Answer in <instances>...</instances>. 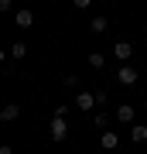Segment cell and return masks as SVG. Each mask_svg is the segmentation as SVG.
Here are the masks:
<instances>
[{
    "label": "cell",
    "mask_w": 147,
    "mask_h": 154,
    "mask_svg": "<svg viewBox=\"0 0 147 154\" xmlns=\"http://www.w3.org/2000/svg\"><path fill=\"white\" fill-rule=\"evenodd\" d=\"M96 106V93H79L75 96V110H93Z\"/></svg>",
    "instance_id": "3"
},
{
    "label": "cell",
    "mask_w": 147,
    "mask_h": 154,
    "mask_svg": "<svg viewBox=\"0 0 147 154\" xmlns=\"http://www.w3.org/2000/svg\"><path fill=\"white\" fill-rule=\"evenodd\" d=\"M65 137H69L65 116H55V120H51V140H65Z\"/></svg>",
    "instance_id": "2"
},
{
    "label": "cell",
    "mask_w": 147,
    "mask_h": 154,
    "mask_svg": "<svg viewBox=\"0 0 147 154\" xmlns=\"http://www.w3.org/2000/svg\"><path fill=\"white\" fill-rule=\"evenodd\" d=\"M72 4H75V7H89L93 0H72Z\"/></svg>",
    "instance_id": "16"
},
{
    "label": "cell",
    "mask_w": 147,
    "mask_h": 154,
    "mask_svg": "<svg viewBox=\"0 0 147 154\" xmlns=\"http://www.w3.org/2000/svg\"><path fill=\"white\" fill-rule=\"evenodd\" d=\"M109 28V21H106V17H93V21H89V31H96V34H103Z\"/></svg>",
    "instance_id": "9"
},
{
    "label": "cell",
    "mask_w": 147,
    "mask_h": 154,
    "mask_svg": "<svg viewBox=\"0 0 147 154\" xmlns=\"http://www.w3.org/2000/svg\"><path fill=\"white\" fill-rule=\"evenodd\" d=\"M144 106H147V99H144Z\"/></svg>",
    "instance_id": "18"
},
{
    "label": "cell",
    "mask_w": 147,
    "mask_h": 154,
    "mask_svg": "<svg viewBox=\"0 0 147 154\" xmlns=\"http://www.w3.org/2000/svg\"><path fill=\"white\" fill-rule=\"evenodd\" d=\"M137 79H140V75H137V69H133V65H123L120 72H116V82H120V86H133Z\"/></svg>",
    "instance_id": "1"
},
{
    "label": "cell",
    "mask_w": 147,
    "mask_h": 154,
    "mask_svg": "<svg viewBox=\"0 0 147 154\" xmlns=\"http://www.w3.org/2000/svg\"><path fill=\"white\" fill-rule=\"evenodd\" d=\"M0 154H14V151H11V147H7V144H4V147H0Z\"/></svg>",
    "instance_id": "17"
},
{
    "label": "cell",
    "mask_w": 147,
    "mask_h": 154,
    "mask_svg": "<svg viewBox=\"0 0 147 154\" xmlns=\"http://www.w3.org/2000/svg\"><path fill=\"white\" fill-rule=\"evenodd\" d=\"M116 120H120V123H133V106H130V103L116 106Z\"/></svg>",
    "instance_id": "5"
},
{
    "label": "cell",
    "mask_w": 147,
    "mask_h": 154,
    "mask_svg": "<svg viewBox=\"0 0 147 154\" xmlns=\"http://www.w3.org/2000/svg\"><path fill=\"white\" fill-rule=\"evenodd\" d=\"M113 55L120 58V62H130V55H133V48H130V45H127V41H116V45H113Z\"/></svg>",
    "instance_id": "4"
},
{
    "label": "cell",
    "mask_w": 147,
    "mask_h": 154,
    "mask_svg": "<svg viewBox=\"0 0 147 154\" xmlns=\"http://www.w3.org/2000/svg\"><path fill=\"white\" fill-rule=\"evenodd\" d=\"M106 99H109L106 89H96V103H99V106H106Z\"/></svg>",
    "instance_id": "14"
},
{
    "label": "cell",
    "mask_w": 147,
    "mask_h": 154,
    "mask_svg": "<svg viewBox=\"0 0 147 154\" xmlns=\"http://www.w3.org/2000/svg\"><path fill=\"white\" fill-rule=\"evenodd\" d=\"M17 113H21V106H17V103H7L4 110H0V120H7V123H11V120H17Z\"/></svg>",
    "instance_id": "7"
},
{
    "label": "cell",
    "mask_w": 147,
    "mask_h": 154,
    "mask_svg": "<svg viewBox=\"0 0 147 154\" xmlns=\"http://www.w3.org/2000/svg\"><path fill=\"white\" fill-rule=\"evenodd\" d=\"M89 65H93V69H106V55L93 51V55H89Z\"/></svg>",
    "instance_id": "11"
},
{
    "label": "cell",
    "mask_w": 147,
    "mask_h": 154,
    "mask_svg": "<svg viewBox=\"0 0 147 154\" xmlns=\"http://www.w3.org/2000/svg\"><path fill=\"white\" fill-rule=\"evenodd\" d=\"M75 82H79L75 75H65V79H62V86H65V89H75Z\"/></svg>",
    "instance_id": "15"
},
{
    "label": "cell",
    "mask_w": 147,
    "mask_h": 154,
    "mask_svg": "<svg viewBox=\"0 0 147 154\" xmlns=\"http://www.w3.org/2000/svg\"><path fill=\"white\" fill-rule=\"evenodd\" d=\"M116 144H120V137L109 134V130H103V147H106V151H116Z\"/></svg>",
    "instance_id": "10"
},
{
    "label": "cell",
    "mask_w": 147,
    "mask_h": 154,
    "mask_svg": "<svg viewBox=\"0 0 147 154\" xmlns=\"http://www.w3.org/2000/svg\"><path fill=\"white\" fill-rule=\"evenodd\" d=\"M93 120H96V127H99V130H106V123H109V116H106V113H96Z\"/></svg>",
    "instance_id": "13"
},
{
    "label": "cell",
    "mask_w": 147,
    "mask_h": 154,
    "mask_svg": "<svg viewBox=\"0 0 147 154\" xmlns=\"http://www.w3.org/2000/svg\"><path fill=\"white\" fill-rule=\"evenodd\" d=\"M14 24H21V28H31V24H34V14H31V11H17Z\"/></svg>",
    "instance_id": "8"
},
{
    "label": "cell",
    "mask_w": 147,
    "mask_h": 154,
    "mask_svg": "<svg viewBox=\"0 0 147 154\" xmlns=\"http://www.w3.org/2000/svg\"><path fill=\"white\" fill-rule=\"evenodd\" d=\"M130 140L147 144V127H144V123H133V127H130Z\"/></svg>",
    "instance_id": "6"
},
{
    "label": "cell",
    "mask_w": 147,
    "mask_h": 154,
    "mask_svg": "<svg viewBox=\"0 0 147 154\" xmlns=\"http://www.w3.org/2000/svg\"><path fill=\"white\" fill-rule=\"evenodd\" d=\"M11 55H14V58H24V55H27V45H24V41L11 45Z\"/></svg>",
    "instance_id": "12"
}]
</instances>
